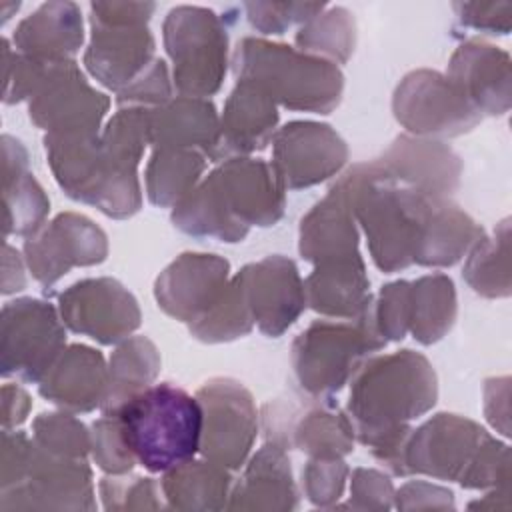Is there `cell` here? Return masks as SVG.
Masks as SVG:
<instances>
[{
  "label": "cell",
  "instance_id": "f5cc1de1",
  "mask_svg": "<svg viewBox=\"0 0 512 512\" xmlns=\"http://www.w3.org/2000/svg\"><path fill=\"white\" fill-rule=\"evenodd\" d=\"M26 286V278H24V268H22V260L20 254L4 244V278H2V292L4 294H12L18 292Z\"/></svg>",
  "mask_w": 512,
  "mask_h": 512
},
{
  "label": "cell",
  "instance_id": "603a6c76",
  "mask_svg": "<svg viewBox=\"0 0 512 512\" xmlns=\"http://www.w3.org/2000/svg\"><path fill=\"white\" fill-rule=\"evenodd\" d=\"M276 124V102L256 84L248 80H236V86L230 92L220 116V134L214 162L264 150L276 134Z\"/></svg>",
  "mask_w": 512,
  "mask_h": 512
},
{
  "label": "cell",
  "instance_id": "2e32d148",
  "mask_svg": "<svg viewBox=\"0 0 512 512\" xmlns=\"http://www.w3.org/2000/svg\"><path fill=\"white\" fill-rule=\"evenodd\" d=\"M58 312L72 332L98 344H118L140 326L136 298L114 278H86L58 296Z\"/></svg>",
  "mask_w": 512,
  "mask_h": 512
},
{
  "label": "cell",
  "instance_id": "4fadbf2b",
  "mask_svg": "<svg viewBox=\"0 0 512 512\" xmlns=\"http://www.w3.org/2000/svg\"><path fill=\"white\" fill-rule=\"evenodd\" d=\"M488 432L458 414L440 412L412 428L404 446V470L438 480L462 482L478 458Z\"/></svg>",
  "mask_w": 512,
  "mask_h": 512
},
{
  "label": "cell",
  "instance_id": "cb8c5ba5",
  "mask_svg": "<svg viewBox=\"0 0 512 512\" xmlns=\"http://www.w3.org/2000/svg\"><path fill=\"white\" fill-rule=\"evenodd\" d=\"M106 390L108 366L104 356L84 344L64 348L38 386L42 398L72 414L100 408Z\"/></svg>",
  "mask_w": 512,
  "mask_h": 512
},
{
  "label": "cell",
  "instance_id": "4dcf8cb0",
  "mask_svg": "<svg viewBox=\"0 0 512 512\" xmlns=\"http://www.w3.org/2000/svg\"><path fill=\"white\" fill-rule=\"evenodd\" d=\"M354 438L348 412H342L330 396H314L300 408L290 448H298L310 458H342L354 450Z\"/></svg>",
  "mask_w": 512,
  "mask_h": 512
},
{
  "label": "cell",
  "instance_id": "f6af8a7d",
  "mask_svg": "<svg viewBox=\"0 0 512 512\" xmlns=\"http://www.w3.org/2000/svg\"><path fill=\"white\" fill-rule=\"evenodd\" d=\"M172 98V84L166 62L154 58L126 88L116 94L120 108H158Z\"/></svg>",
  "mask_w": 512,
  "mask_h": 512
},
{
  "label": "cell",
  "instance_id": "9c48e42d",
  "mask_svg": "<svg viewBox=\"0 0 512 512\" xmlns=\"http://www.w3.org/2000/svg\"><path fill=\"white\" fill-rule=\"evenodd\" d=\"M66 330L60 312L44 300L18 298L2 306V376L40 384L64 352Z\"/></svg>",
  "mask_w": 512,
  "mask_h": 512
},
{
  "label": "cell",
  "instance_id": "5b68a950",
  "mask_svg": "<svg viewBox=\"0 0 512 512\" xmlns=\"http://www.w3.org/2000/svg\"><path fill=\"white\" fill-rule=\"evenodd\" d=\"M236 80L262 88L276 104L314 114H330L342 98L340 68L320 56L264 38H242L232 54Z\"/></svg>",
  "mask_w": 512,
  "mask_h": 512
},
{
  "label": "cell",
  "instance_id": "f35d334b",
  "mask_svg": "<svg viewBox=\"0 0 512 512\" xmlns=\"http://www.w3.org/2000/svg\"><path fill=\"white\" fill-rule=\"evenodd\" d=\"M252 326H254V320L250 316L248 304L244 300V294L236 276L230 278L228 290L222 296V300L200 320L188 324L190 334L196 340H202L208 344L242 338L252 330Z\"/></svg>",
  "mask_w": 512,
  "mask_h": 512
},
{
  "label": "cell",
  "instance_id": "ba28073f",
  "mask_svg": "<svg viewBox=\"0 0 512 512\" xmlns=\"http://www.w3.org/2000/svg\"><path fill=\"white\" fill-rule=\"evenodd\" d=\"M162 36L176 90L192 98L216 94L228 64V32L220 16L202 6H176L164 20Z\"/></svg>",
  "mask_w": 512,
  "mask_h": 512
},
{
  "label": "cell",
  "instance_id": "816d5d0a",
  "mask_svg": "<svg viewBox=\"0 0 512 512\" xmlns=\"http://www.w3.org/2000/svg\"><path fill=\"white\" fill-rule=\"evenodd\" d=\"M28 172V152L20 140L2 136V184Z\"/></svg>",
  "mask_w": 512,
  "mask_h": 512
},
{
  "label": "cell",
  "instance_id": "7402d4cb",
  "mask_svg": "<svg viewBox=\"0 0 512 512\" xmlns=\"http://www.w3.org/2000/svg\"><path fill=\"white\" fill-rule=\"evenodd\" d=\"M446 78L482 116H500L510 108V56L482 40L462 42L448 62Z\"/></svg>",
  "mask_w": 512,
  "mask_h": 512
},
{
  "label": "cell",
  "instance_id": "44dd1931",
  "mask_svg": "<svg viewBox=\"0 0 512 512\" xmlns=\"http://www.w3.org/2000/svg\"><path fill=\"white\" fill-rule=\"evenodd\" d=\"M374 162L388 178L434 198H448L462 174V162L450 146L406 134L396 136Z\"/></svg>",
  "mask_w": 512,
  "mask_h": 512
},
{
  "label": "cell",
  "instance_id": "681fc988",
  "mask_svg": "<svg viewBox=\"0 0 512 512\" xmlns=\"http://www.w3.org/2000/svg\"><path fill=\"white\" fill-rule=\"evenodd\" d=\"M454 494L430 482H408L396 492L398 508H452Z\"/></svg>",
  "mask_w": 512,
  "mask_h": 512
},
{
  "label": "cell",
  "instance_id": "ab89813d",
  "mask_svg": "<svg viewBox=\"0 0 512 512\" xmlns=\"http://www.w3.org/2000/svg\"><path fill=\"white\" fill-rule=\"evenodd\" d=\"M32 438L46 452L66 458H86L92 448L86 426L66 412H42L32 422Z\"/></svg>",
  "mask_w": 512,
  "mask_h": 512
},
{
  "label": "cell",
  "instance_id": "ee69618b",
  "mask_svg": "<svg viewBox=\"0 0 512 512\" xmlns=\"http://www.w3.org/2000/svg\"><path fill=\"white\" fill-rule=\"evenodd\" d=\"M410 312V282L396 280L380 288L378 298L372 300V316L382 338L402 340L408 334Z\"/></svg>",
  "mask_w": 512,
  "mask_h": 512
},
{
  "label": "cell",
  "instance_id": "ac0fdd59",
  "mask_svg": "<svg viewBox=\"0 0 512 512\" xmlns=\"http://www.w3.org/2000/svg\"><path fill=\"white\" fill-rule=\"evenodd\" d=\"M250 316L270 338L282 336L304 312L306 292L296 264L280 254L246 264L236 272Z\"/></svg>",
  "mask_w": 512,
  "mask_h": 512
},
{
  "label": "cell",
  "instance_id": "4316f807",
  "mask_svg": "<svg viewBox=\"0 0 512 512\" xmlns=\"http://www.w3.org/2000/svg\"><path fill=\"white\" fill-rule=\"evenodd\" d=\"M84 42L80 8L74 2H46L12 34L14 50L44 62L74 60Z\"/></svg>",
  "mask_w": 512,
  "mask_h": 512
},
{
  "label": "cell",
  "instance_id": "f546056e",
  "mask_svg": "<svg viewBox=\"0 0 512 512\" xmlns=\"http://www.w3.org/2000/svg\"><path fill=\"white\" fill-rule=\"evenodd\" d=\"M306 304L332 318H358L372 302L370 280L362 258L316 264L304 282Z\"/></svg>",
  "mask_w": 512,
  "mask_h": 512
},
{
  "label": "cell",
  "instance_id": "7c38bea8",
  "mask_svg": "<svg viewBox=\"0 0 512 512\" xmlns=\"http://www.w3.org/2000/svg\"><path fill=\"white\" fill-rule=\"evenodd\" d=\"M110 98L94 90L76 60L52 62L30 98V120L48 134H96Z\"/></svg>",
  "mask_w": 512,
  "mask_h": 512
},
{
  "label": "cell",
  "instance_id": "c3c4849f",
  "mask_svg": "<svg viewBox=\"0 0 512 512\" xmlns=\"http://www.w3.org/2000/svg\"><path fill=\"white\" fill-rule=\"evenodd\" d=\"M350 506L360 510H388L392 506L394 488L388 476L372 468H356L350 484Z\"/></svg>",
  "mask_w": 512,
  "mask_h": 512
},
{
  "label": "cell",
  "instance_id": "e0dca14e",
  "mask_svg": "<svg viewBox=\"0 0 512 512\" xmlns=\"http://www.w3.org/2000/svg\"><path fill=\"white\" fill-rule=\"evenodd\" d=\"M346 160L348 146L330 124L294 120L272 138V168L286 190L316 186L338 174Z\"/></svg>",
  "mask_w": 512,
  "mask_h": 512
},
{
  "label": "cell",
  "instance_id": "8992f818",
  "mask_svg": "<svg viewBox=\"0 0 512 512\" xmlns=\"http://www.w3.org/2000/svg\"><path fill=\"white\" fill-rule=\"evenodd\" d=\"M48 164L72 200L90 204L110 218H130L142 208L138 172L116 164L96 134H46Z\"/></svg>",
  "mask_w": 512,
  "mask_h": 512
},
{
  "label": "cell",
  "instance_id": "60d3db41",
  "mask_svg": "<svg viewBox=\"0 0 512 512\" xmlns=\"http://www.w3.org/2000/svg\"><path fill=\"white\" fill-rule=\"evenodd\" d=\"M322 2H246L244 10L252 28L262 34H284L292 24H304L324 12Z\"/></svg>",
  "mask_w": 512,
  "mask_h": 512
},
{
  "label": "cell",
  "instance_id": "83f0119b",
  "mask_svg": "<svg viewBox=\"0 0 512 512\" xmlns=\"http://www.w3.org/2000/svg\"><path fill=\"white\" fill-rule=\"evenodd\" d=\"M298 506L290 458L284 448L266 442L248 462L230 490V510H292Z\"/></svg>",
  "mask_w": 512,
  "mask_h": 512
},
{
  "label": "cell",
  "instance_id": "9a60e30c",
  "mask_svg": "<svg viewBox=\"0 0 512 512\" xmlns=\"http://www.w3.org/2000/svg\"><path fill=\"white\" fill-rule=\"evenodd\" d=\"M108 256V238L100 226L76 212H62L24 240L26 266L34 280L50 288L74 266H94Z\"/></svg>",
  "mask_w": 512,
  "mask_h": 512
},
{
  "label": "cell",
  "instance_id": "277c9868",
  "mask_svg": "<svg viewBox=\"0 0 512 512\" xmlns=\"http://www.w3.org/2000/svg\"><path fill=\"white\" fill-rule=\"evenodd\" d=\"M114 416L126 448L148 472H166L200 452L202 406L176 384L148 386L128 398Z\"/></svg>",
  "mask_w": 512,
  "mask_h": 512
},
{
  "label": "cell",
  "instance_id": "e575fe53",
  "mask_svg": "<svg viewBox=\"0 0 512 512\" xmlns=\"http://www.w3.org/2000/svg\"><path fill=\"white\" fill-rule=\"evenodd\" d=\"M206 154L184 148H154L146 166V196L154 206H176L196 188Z\"/></svg>",
  "mask_w": 512,
  "mask_h": 512
},
{
  "label": "cell",
  "instance_id": "1f68e13d",
  "mask_svg": "<svg viewBox=\"0 0 512 512\" xmlns=\"http://www.w3.org/2000/svg\"><path fill=\"white\" fill-rule=\"evenodd\" d=\"M228 468L210 460H188L164 472L162 494L172 508L180 510H220L230 498Z\"/></svg>",
  "mask_w": 512,
  "mask_h": 512
},
{
  "label": "cell",
  "instance_id": "d590c367",
  "mask_svg": "<svg viewBox=\"0 0 512 512\" xmlns=\"http://www.w3.org/2000/svg\"><path fill=\"white\" fill-rule=\"evenodd\" d=\"M508 220L500 222L492 238L484 234L472 244L464 264V280L470 288L486 298H504L510 294V262H508Z\"/></svg>",
  "mask_w": 512,
  "mask_h": 512
},
{
  "label": "cell",
  "instance_id": "74e56055",
  "mask_svg": "<svg viewBox=\"0 0 512 512\" xmlns=\"http://www.w3.org/2000/svg\"><path fill=\"white\" fill-rule=\"evenodd\" d=\"M4 194V234L30 236L36 232L50 210V200L30 172L2 184Z\"/></svg>",
  "mask_w": 512,
  "mask_h": 512
},
{
  "label": "cell",
  "instance_id": "836d02e7",
  "mask_svg": "<svg viewBox=\"0 0 512 512\" xmlns=\"http://www.w3.org/2000/svg\"><path fill=\"white\" fill-rule=\"evenodd\" d=\"M456 320V290L446 274L422 276L410 282L408 332L428 346L444 338Z\"/></svg>",
  "mask_w": 512,
  "mask_h": 512
},
{
  "label": "cell",
  "instance_id": "7bdbcfd3",
  "mask_svg": "<svg viewBox=\"0 0 512 512\" xmlns=\"http://www.w3.org/2000/svg\"><path fill=\"white\" fill-rule=\"evenodd\" d=\"M158 484L152 478L110 474L100 482V496L106 510H138L160 508Z\"/></svg>",
  "mask_w": 512,
  "mask_h": 512
},
{
  "label": "cell",
  "instance_id": "7a4b0ae2",
  "mask_svg": "<svg viewBox=\"0 0 512 512\" xmlns=\"http://www.w3.org/2000/svg\"><path fill=\"white\" fill-rule=\"evenodd\" d=\"M284 190L272 164L232 156L172 208V224L194 238L242 242L250 226H272L282 218Z\"/></svg>",
  "mask_w": 512,
  "mask_h": 512
},
{
  "label": "cell",
  "instance_id": "3957f363",
  "mask_svg": "<svg viewBox=\"0 0 512 512\" xmlns=\"http://www.w3.org/2000/svg\"><path fill=\"white\" fill-rule=\"evenodd\" d=\"M338 184L368 238L374 264L386 274L408 268L422 218L434 196L398 184L374 160L354 164L338 178Z\"/></svg>",
  "mask_w": 512,
  "mask_h": 512
},
{
  "label": "cell",
  "instance_id": "d6986e66",
  "mask_svg": "<svg viewBox=\"0 0 512 512\" xmlns=\"http://www.w3.org/2000/svg\"><path fill=\"white\" fill-rule=\"evenodd\" d=\"M228 284V260L218 254L184 252L156 278L154 298L168 316L192 324L222 300Z\"/></svg>",
  "mask_w": 512,
  "mask_h": 512
},
{
  "label": "cell",
  "instance_id": "52a82bcc",
  "mask_svg": "<svg viewBox=\"0 0 512 512\" xmlns=\"http://www.w3.org/2000/svg\"><path fill=\"white\" fill-rule=\"evenodd\" d=\"M374 300V298H372ZM386 346L376 328L372 302L348 322L316 320L292 344V368L310 396L340 392L370 352Z\"/></svg>",
  "mask_w": 512,
  "mask_h": 512
},
{
  "label": "cell",
  "instance_id": "30bf717a",
  "mask_svg": "<svg viewBox=\"0 0 512 512\" xmlns=\"http://www.w3.org/2000/svg\"><path fill=\"white\" fill-rule=\"evenodd\" d=\"M202 458L228 470H238L256 440L258 414L252 394L232 378H212L200 386Z\"/></svg>",
  "mask_w": 512,
  "mask_h": 512
},
{
  "label": "cell",
  "instance_id": "7dc6e473",
  "mask_svg": "<svg viewBox=\"0 0 512 512\" xmlns=\"http://www.w3.org/2000/svg\"><path fill=\"white\" fill-rule=\"evenodd\" d=\"M462 26L484 34H508L510 32V2H456L452 6Z\"/></svg>",
  "mask_w": 512,
  "mask_h": 512
},
{
  "label": "cell",
  "instance_id": "ffe728a7",
  "mask_svg": "<svg viewBox=\"0 0 512 512\" xmlns=\"http://www.w3.org/2000/svg\"><path fill=\"white\" fill-rule=\"evenodd\" d=\"M154 60V36L140 22L90 18V44L84 54L88 72L116 94Z\"/></svg>",
  "mask_w": 512,
  "mask_h": 512
},
{
  "label": "cell",
  "instance_id": "6da1fadb",
  "mask_svg": "<svg viewBox=\"0 0 512 512\" xmlns=\"http://www.w3.org/2000/svg\"><path fill=\"white\" fill-rule=\"evenodd\" d=\"M438 398V380L426 356L400 350L368 358L352 376L348 416L354 436L392 474L406 476L404 446L410 422Z\"/></svg>",
  "mask_w": 512,
  "mask_h": 512
},
{
  "label": "cell",
  "instance_id": "8d00e7d4",
  "mask_svg": "<svg viewBox=\"0 0 512 512\" xmlns=\"http://www.w3.org/2000/svg\"><path fill=\"white\" fill-rule=\"evenodd\" d=\"M354 44L356 22L342 6L320 12L304 22L296 32V46L300 52L326 58L334 64H344L354 52Z\"/></svg>",
  "mask_w": 512,
  "mask_h": 512
},
{
  "label": "cell",
  "instance_id": "d4e9b609",
  "mask_svg": "<svg viewBox=\"0 0 512 512\" xmlns=\"http://www.w3.org/2000/svg\"><path fill=\"white\" fill-rule=\"evenodd\" d=\"M298 250L302 258L314 266L362 258L358 252L356 218L350 200L338 182L302 218Z\"/></svg>",
  "mask_w": 512,
  "mask_h": 512
},
{
  "label": "cell",
  "instance_id": "484cf974",
  "mask_svg": "<svg viewBox=\"0 0 512 512\" xmlns=\"http://www.w3.org/2000/svg\"><path fill=\"white\" fill-rule=\"evenodd\" d=\"M150 144L154 148L198 150L214 162L220 134V118L206 98L176 96L148 110Z\"/></svg>",
  "mask_w": 512,
  "mask_h": 512
},
{
  "label": "cell",
  "instance_id": "f907efd6",
  "mask_svg": "<svg viewBox=\"0 0 512 512\" xmlns=\"http://www.w3.org/2000/svg\"><path fill=\"white\" fill-rule=\"evenodd\" d=\"M32 408V400L24 388L18 384L2 386V430H12L20 426Z\"/></svg>",
  "mask_w": 512,
  "mask_h": 512
},
{
  "label": "cell",
  "instance_id": "d6a6232c",
  "mask_svg": "<svg viewBox=\"0 0 512 512\" xmlns=\"http://www.w3.org/2000/svg\"><path fill=\"white\" fill-rule=\"evenodd\" d=\"M160 372V354L146 336H130L112 352L108 364V390L102 414H114L128 398L152 386Z\"/></svg>",
  "mask_w": 512,
  "mask_h": 512
},
{
  "label": "cell",
  "instance_id": "8fae6325",
  "mask_svg": "<svg viewBox=\"0 0 512 512\" xmlns=\"http://www.w3.org/2000/svg\"><path fill=\"white\" fill-rule=\"evenodd\" d=\"M396 120L416 136L454 138L470 132L482 116L440 72L414 70L394 90Z\"/></svg>",
  "mask_w": 512,
  "mask_h": 512
},
{
  "label": "cell",
  "instance_id": "5bb4252c",
  "mask_svg": "<svg viewBox=\"0 0 512 512\" xmlns=\"http://www.w3.org/2000/svg\"><path fill=\"white\" fill-rule=\"evenodd\" d=\"M34 440V438H32ZM0 510H92L94 488L92 470L86 458L56 456L32 446L24 478L6 490H0Z\"/></svg>",
  "mask_w": 512,
  "mask_h": 512
},
{
  "label": "cell",
  "instance_id": "bcb514c9",
  "mask_svg": "<svg viewBox=\"0 0 512 512\" xmlns=\"http://www.w3.org/2000/svg\"><path fill=\"white\" fill-rule=\"evenodd\" d=\"M346 476L342 458H310L302 470L304 494L316 506H332L344 492Z\"/></svg>",
  "mask_w": 512,
  "mask_h": 512
},
{
  "label": "cell",
  "instance_id": "b9f144b4",
  "mask_svg": "<svg viewBox=\"0 0 512 512\" xmlns=\"http://www.w3.org/2000/svg\"><path fill=\"white\" fill-rule=\"evenodd\" d=\"M92 458L108 474H128L136 460L126 448V442L120 432L118 418L114 414H102L92 424Z\"/></svg>",
  "mask_w": 512,
  "mask_h": 512
},
{
  "label": "cell",
  "instance_id": "f1b7e54d",
  "mask_svg": "<svg viewBox=\"0 0 512 512\" xmlns=\"http://www.w3.org/2000/svg\"><path fill=\"white\" fill-rule=\"evenodd\" d=\"M484 230L448 198H434L422 218L412 264L452 266L456 264Z\"/></svg>",
  "mask_w": 512,
  "mask_h": 512
}]
</instances>
